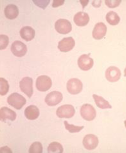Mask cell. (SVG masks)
I'll return each instance as SVG.
<instances>
[{
  "instance_id": "cell-1",
  "label": "cell",
  "mask_w": 126,
  "mask_h": 153,
  "mask_svg": "<svg viewBox=\"0 0 126 153\" xmlns=\"http://www.w3.org/2000/svg\"><path fill=\"white\" fill-rule=\"evenodd\" d=\"M27 100L20 94L14 93L9 96L7 102L16 110H20L26 105Z\"/></svg>"
},
{
  "instance_id": "cell-2",
  "label": "cell",
  "mask_w": 126,
  "mask_h": 153,
  "mask_svg": "<svg viewBox=\"0 0 126 153\" xmlns=\"http://www.w3.org/2000/svg\"><path fill=\"white\" fill-rule=\"evenodd\" d=\"M80 115L83 119L91 121L96 117V111L93 105L90 104H84L80 108Z\"/></svg>"
},
{
  "instance_id": "cell-3",
  "label": "cell",
  "mask_w": 126,
  "mask_h": 153,
  "mask_svg": "<svg viewBox=\"0 0 126 153\" xmlns=\"http://www.w3.org/2000/svg\"><path fill=\"white\" fill-rule=\"evenodd\" d=\"M33 79L28 76L24 77L20 82V90L29 98H31L33 94Z\"/></svg>"
},
{
  "instance_id": "cell-4",
  "label": "cell",
  "mask_w": 126,
  "mask_h": 153,
  "mask_svg": "<svg viewBox=\"0 0 126 153\" xmlns=\"http://www.w3.org/2000/svg\"><path fill=\"white\" fill-rule=\"evenodd\" d=\"M75 113V110L73 105H65L58 108L56 111L57 116L60 118H71Z\"/></svg>"
},
{
  "instance_id": "cell-5",
  "label": "cell",
  "mask_w": 126,
  "mask_h": 153,
  "mask_svg": "<svg viewBox=\"0 0 126 153\" xmlns=\"http://www.w3.org/2000/svg\"><path fill=\"white\" fill-rule=\"evenodd\" d=\"M52 85V80L49 76L42 75L37 79L36 86L37 89L40 91H46L51 88Z\"/></svg>"
},
{
  "instance_id": "cell-6",
  "label": "cell",
  "mask_w": 126,
  "mask_h": 153,
  "mask_svg": "<svg viewBox=\"0 0 126 153\" xmlns=\"http://www.w3.org/2000/svg\"><path fill=\"white\" fill-rule=\"evenodd\" d=\"M83 88V85L80 80L78 79H71L67 84V89L69 93L75 95L81 92Z\"/></svg>"
},
{
  "instance_id": "cell-7",
  "label": "cell",
  "mask_w": 126,
  "mask_h": 153,
  "mask_svg": "<svg viewBox=\"0 0 126 153\" xmlns=\"http://www.w3.org/2000/svg\"><path fill=\"white\" fill-rule=\"evenodd\" d=\"M55 29L61 34H67L71 32L72 25L69 21L64 19H60L55 23Z\"/></svg>"
},
{
  "instance_id": "cell-8",
  "label": "cell",
  "mask_w": 126,
  "mask_h": 153,
  "mask_svg": "<svg viewBox=\"0 0 126 153\" xmlns=\"http://www.w3.org/2000/svg\"><path fill=\"white\" fill-rule=\"evenodd\" d=\"M11 51L15 56L22 57L27 53V46L20 41H15L12 44Z\"/></svg>"
},
{
  "instance_id": "cell-9",
  "label": "cell",
  "mask_w": 126,
  "mask_h": 153,
  "mask_svg": "<svg viewBox=\"0 0 126 153\" xmlns=\"http://www.w3.org/2000/svg\"><path fill=\"white\" fill-rule=\"evenodd\" d=\"M63 100V95L60 92L52 91L48 93L45 98V102L48 106H55Z\"/></svg>"
},
{
  "instance_id": "cell-10",
  "label": "cell",
  "mask_w": 126,
  "mask_h": 153,
  "mask_svg": "<svg viewBox=\"0 0 126 153\" xmlns=\"http://www.w3.org/2000/svg\"><path fill=\"white\" fill-rule=\"evenodd\" d=\"M121 72L116 67L111 66L108 68L105 72L106 79L110 82H116L121 78Z\"/></svg>"
},
{
  "instance_id": "cell-11",
  "label": "cell",
  "mask_w": 126,
  "mask_h": 153,
  "mask_svg": "<svg viewBox=\"0 0 126 153\" xmlns=\"http://www.w3.org/2000/svg\"><path fill=\"white\" fill-rule=\"evenodd\" d=\"M82 143L86 150H93L98 146L99 140L95 135L89 134L86 135L83 138Z\"/></svg>"
},
{
  "instance_id": "cell-12",
  "label": "cell",
  "mask_w": 126,
  "mask_h": 153,
  "mask_svg": "<svg viewBox=\"0 0 126 153\" xmlns=\"http://www.w3.org/2000/svg\"><path fill=\"white\" fill-rule=\"evenodd\" d=\"M94 65V60L89 55L83 54L79 57L78 65L81 70L87 71L91 69Z\"/></svg>"
},
{
  "instance_id": "cell-13",
  "label": "cell",
  "mask_w": 126,
  "mask_h": 153,
  "mask_svg": "<svg viewBox=\"0 0 126 153\" xmlns=\"http://www.w3.org/2000/svg\"><path fill=\"white\" fill-rule=\"evenodd\" d=\"M75 42L73 38L68 37L63 39L58 42V49L63 52L70 51L74 47Z\"/></svg>"
},
{
  "instance_id": "cell-14",
  "label": "cell",
  "mask_w": 126,
  "mask_h": 153,
  "mask_svg": "<svg viewBox=\"0 0 126 153\" xmlns=\"http://www.w3.org/2000/svg\"><path fill=\"white\" fill-rule=\"evenodd\" d=\"M107 27L103 22H98L94 26L92 33L93 37L96 40H101L105 36Z\"/></svg>"
},
{
  "instance_id": "cell-15",
  "label": "cell",
  "mask_w": 126,
  "mask_h": 153,
  "mask_svg": "<svg viewBox=\"0 0 126 153\" xmlns=\"http://www.w3.org/2000/svg\"><path fill=\"white\" fill-rule=\"evenodd\" d=\"M90 17L88 14L83 12H79L74 17V22L77 26L84 27L88 25Z\"/></svg>"
},
{
  "instance_id": "cell-16",
  "label": "cell",
  "mask_w": 126,
  "mask_h": 153,
  "mask_svg": "<svg viewBox=\"0 0 126 153\" xmlns=\"http://www.w3.org/2000/svg\"><path fill=\"white\" fill-rule=\"evenodd\" d=\"M16 118V114L14 111L7 107H3L0 110V118L1 120L5 121L6 119L14 121Z\"/></svg>"
},
{
  "instance_id": "cell-17",
  "label": "cell",
  "mask_w": 126,
  "mask_h": 153,
  "mask_svg": "<svg viewBox=\"0 0 126 153\" xmlns=\"http://www.w3.org/2000/svg\"><path fill=\"white\" fill-rule=\"evenodd\" d=\"M39 110L34 105H31L25 109V115L26 117L30 120H34L38 118Z\"/></svg>"
},
{
  "instance_id": "cell-18",
  "label": "cell",
  "mask_w": 126,
  "mask_h": 153,
  "mask_svg": "<svg viewBox=\"0 0 126 153\" xmlns=\"http://www.w3.org/2000/svg\"><path fill=\"white\" fill-rule=\"evenodd\" d=\"M20 35L22 38L26 41L33 40L35 36V31L31 27H25L20 30Z\"/></svg>"
},
{
  "instance_id": "cell-19",
  "label": "cell",
  "mask_w": 126,
  "mask_h": 153,
  "mask_svg": "<svg viewBox=\"0 0 126 153\" xmlns=\"http://www.w3.org/2000/svg\"><path fill=\"white\" fill-rule=\"evenodd\" d=\"M4 13L6 18L10 20H12L18 16L19 10L16 6L14 4H10L5 8Z\"/></svg>"
},
{
  "instance_id": "cell-20",
  "label": "cell",
  "mask_w": 126,
  "mask_h": 153,
  "mask_svg": "<svg viewBox=\"0 0 126 153\" xmlns=\"http://www.w3.org/2000/svg\"><path fill=\"white\" fill-rule=\"evenodd\" d=\"M93 97L96 105L100 108L106 109L112 108V106L109 103V102L105 100L102 97L96 94H93Z\"/></svg>"
},
{
  "instance_id": "cell-21",
  "label": "cell",
  "mask_w": 126,
  "mask_h": 153,
  "mask_svg": "<svg viewBox=\"0 0 126 153\" xmlns=\"http://www.w3.org/2000/svg\"><path fill=\"white\" fill-rule=\"evenodd\" d=\"M107 22L111 25H116L119 23L121 19L116 12L110 11L106 15Z\"/></svg>"
},
{
  "instance_id": "cell-22",
  "label": "cell",
  "mask_w": 126,
  "mask_h": 153,
  "mask_svg": "<svg viewBox=\"0 0 126 153\" xmlns=\"http://www.w3.org/2000/svg\"><path fill=\"white\" fill-rule=\"evenodd\" d=\"M48 153H60L63 152V147L62 145L58 142H52L48 146Z\"/></svg>"
},
{
  "instance_id": "cell-23",
  "label": "cell",
  "mask_w": 126,
  "mask_h": 153,
  "mask_svg": "<svg viewBox=\"0 0 126 153\" xmlns=\"http://www.w3.org/2000/svg\"><path fill=\"white\" fill-rule=\"evenodd\" d=\"M9 89V85L7 80L0 78V94L2 96L6 95Z\"/></svg>"
},
{
  "instance_id": "cell-24",
  "label": "cell",
  "mask_w": 126,
  "mask_h": 153,
  "mask_svg": "<svg viewBox=\"0 0 126 153\" xmlns=\"http://www.w3.org/2000/svg\"><path fill=\"white\" fill-rule=\"evenodd\" d=\"M64 125L66 129L70 133L79 132L84 128V126H75L73 124H69L67 121H64Z\"/></svg>"
},
{
  "instance_id": "cell-25",
  "label": "cell",
  "mask_w": 126,
  "mask_h": 153,
  "mask_svg": "<svg viewBox=\"0 0 126 153\" xmlns=\"http://www.w3.org/2000/svg\"><path fill=\"white\" fill-rule=\"evenodd\" d=\"M43 151V146L40 142H35L32 144L29 149V153H41Z\"/></svg>"
},
{
  "instance_id": "cell-26",
  "label": "cell",
  "mask_w": 126,
  "mask_h": 153,
  "mask_svg": "<svg viewBox=\"0 0 126 153\" xmlns=\"http://www.w3.org/2000/svg\"><path fill=\"white\" fill-rule=\"evenodd\" d=\"M9 44V38L7 36L1 35L0 36V49L4 50L6 48Z\"/></svg>"
},
{
  "instance_id": "cell-27",
  "label": "cell",
  "mask_w": 126,
  "mask_h": 153,
  "mask_svg": "<svg viewBox=\"0 0 126 153\" xmlns=\"http://www.w3.org/2000/svg\"><path fill=\"white\" fill-rule=\"evenodd\" d=\"M121 2V0H106L105 1L106 6L110 8H115L118 7Z\"/></svg>"
},
{
  "instance_id": "cell-28",
  "label": "cell",
  "mask_w": 126,
  "mask_h": 153,
  "mask_svg": "<svg viewBox=\"0 0 126 153\" xmlns=\"http://www.w3.org/2000/svg\"><path fill=\"white\" fill-rule=\"evenodd\" d=\"M33 2L37 6L43 9H45L48 4L50 3V1H33Z\"/></svg>"
},
{
  "instance_id": "cell-29",
  "label": "cell",
  "mask_w": 126,
  "mask_h": 153,
  "mask_svg": "<svg viewBox=\"0 0 126 153\" xmlns=\"http://www.w3.org/2000/svg\"><path fill=\"white\" fill-rule=\"evenodd\" d=\"M64 2H65V1H53L52 7L56 8V7L60 6L63 5Z\"/></svg>"
},
{
  "instance_id": "cell-30",
  "label": "cell",
  "mask_w": 126,
  "mask_h": 153,
  "mask_svg": "<svg viewBox=\"0 0 126 153\" xmlns=\"http://www.w3.org/2000/svg\"><path fill=\"white\" fill-rule=\"evenodd\" d=\"M88 2H89L88 1H80V2L81 3V4L82 5V7H83L82 8L84 9V7L88 4Z\"/></svg>"
},
{
  "instance_id": "cell-31",
  "label": "cell",
  "mask_w": 126,
  "mask_h": 153,
  "mask_svg": "<svg viewBox=\"0 0 126 153\" xmlns=\"http://www.w3.org/2000/svg\"><path fill=\"white\" fill-rule=\"evenodd\" d=\"M124 76L126 77V67L124 70Z\"/></svg>"
},
{
  "instance_id": "cell-32",
  "label": "cell",
  "mask_w": 126,
  "mask_h": 153,
  "mask_svg": "<svg viewBox=\"0 0 126 153\" xmlns=\"http://www.w3.org/2000/svg\"><path fill=\"white\" fill-rule=\"evenodd\" d=\"M124 126H125V127L126 128V120H125L124 121Z\"/></svg>"
}]
</instances>
